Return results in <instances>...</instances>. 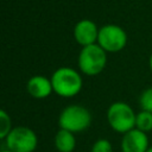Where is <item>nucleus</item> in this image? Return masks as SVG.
I'll return each instance as SVG.
<instances>
[{"instance_id":"f257e3e1","label":"nucleus","mask_w":152,"mask_h":152,"mask_svg":"<svg viewBox=\"0 0 152 152\" xmlns=\"http://www.w3.org/2000/svg\"><path fill=\"white\" fill-rule=\"evenodd\" d=\"M50 78L53 93L61 97H74L80 94L83 87V80L80 71L70 66L56 69Z\"/></svg>"},{"instance_id":"f03ea898","label":"nucleus","mask_w":152,"mask_h":152,"mask_svg":"<svg viewBox=\"0 0 152 152\" xmlns=\"http://www.w3.org/2000/svg\"><path fill=\"white\" fill-rule=\"evenodd\" d=\"M91 113L82 104H69L62 109L58 116V126L69 132L81 133L91 125Z\"/></svg>"},{"instance_id":"7ed1b4c3","label":"nucleus","mask_w":152,"mask_h":152,"mask_svg":"<svg viewBox=\"0 0 152 152\" xmlns=\"http://www.w3.org/2000/svg\"><path fill=\"white\" fill-rule=\"evenodd\" d=\"M77 65L86 76L100 75L107 65V52L97 43L83 46L77 57Z\"/></svg>"},{"instance_id":"20e7f679","label":"nucleus","mask_w":152,"mask_h":152,"mask_svg":"<svg viewBox=\"0 0 152 152\" xmlns=\"http://www.w3.org/2000/svg\"><path fill=\"white\" fill-rule=\"evenodd\" d=\"M106 116L109 127L116 133L125 134L131 129L135 128L137 113L128 103L124 101L113 102L108 107Z\"/></svg>"},{"instance_id":"39448f33","label":"nucleus","mask_w":152,"mask_h":152,"mask_svg":"<svg viewBox=\"0 0 152 152\" xmlns=\"http://www.w3.org/2000/svg\"><path fill=\"white\" fill-rule=\"evenodd\" d=\"M5 146L13 152H34L38 147V137L27 126H15L5 138Z\"/></svg>"},{"instance_id":"423d86ee","label":"nucleus","mask_w":152,"mask_h":152,"mask_svg":"<svg viewBox=\"0 0 152 152\" xmlns=\"http://www.w3.org/2000/svg\"><path fill=\"white\" fill-rule=\"evenodd\" d=\"M127 40L126 31L116 24H106L100 27L97 44L107 53L120 52L127 45Z\"/></svg>"},{"instance_id":"0eeeda50","label":"nucleus","mask_w":152,"mask_h":152,"mask_svg":"<svg viewBox=\"0 0 152 152\" xmlns=\"http://www.w3.org/2000/svg\"><path fill=\"white\" fill-rule=\"evenodd\" d=\"M99 31L100 27H97L95 21L90 19H81L75 24L72 36L76 43L83 48L97 43Z\"/></svg>"},{"instance_id":"6e6552de","label":"nucleus","mask_w":152,"mask_h":152,"mask_svg":"<svg viewBox=\"0 0 152 152\" xmlns=\"http://www.w3.org/2000/svg\"><path fill=\"white\" fill-rule=\"evenodd\" d=\"M150 147L147 133L133 128L129 132L122 134L120 148L121 152H147Z\"/></svg>"},{"instance_id":"1a4fd4ad","label":"nucleus","mask_w":152,"mask_h":152,"mask_svg":"<svg viewBox=\"0 0 152 152\" xmlns=\"http://www.w3.org/2000/svg\"><path fill=\"white\" fill-rule=\"evenodd\" d=\"M27 94L37 100H43L49 97L53 93L51 78H48L43 75H34L28 78L26 83Z\"/></svg>"},{"instance_id":"9d476101","label":"nucleus","mask_w":152,"mask_h":152,"mask_svg":"<svg viewBox=\"0 0 152 152\" xmlns=\"http://www.w3.org/2000/svg\"><path fill=\"white\" fill-rule=\"evenodd\" d=\"M55 148L58 152H74L76 148V138L72 132L59 128L53 138Z\"/></svg>"},{"instance_id":"9b49d317","label":"nucleus","mask_w":152,"mask_h":152,"mask_svg":"<svg viewBox=\"0 0 152 152\" xmlns=\"http://www.w3.org/2000/svg\"><path fill=\"white\" fill-rule=\"evenodd\" d=\"M135 128L145 133L151 132L152 131V113L146 112V110H140L139 113H137Z\"/></svg>"},{"instance_id":"f8f14e48","label":"nucleus","mask_w":152,"mask_h":152,"mask_svg":"<svg viewBox=\"0 0 152 152\" xmlns=\"http://www.w3.org/2000/svg\"><path fill=\"white\" fill-rule=\"evenodd\" d=\"M12 128L13 127H12V121H11L10 114L5 109H1L0 110V139L5 140V138L10 134Z\"/></svg>"},{"instance_id":"ddd939ff","label":"nucleus","mask_w":152,"mask_h":152,"mask_svg":"<svg viewBox=\"0 0 152 152\" xmlns=\"http://www.w3.org/2000/svg\"><path fill=\"white\" fill-rule=\"evenodd\" d=\"M139 106L141 110L152 113V87L146 88L139 96Z\"/></svg>"},{"instance_id":"4468645a","label":"nucleus","mask_w":152,"mask_h":152,"mask_svg":"<svg viewBox=\"0 0 152 152\" xmlns=\"http://www.w3.org/2000/svg\"><path fill=\"white\" fill-rule=\"evenodd\" d=\"M90 152H113V145L108 139L100 138L91 145Z\"/></svg>"},{"instance_id":"2eb2a0df","label":"nucleus","mask_w":152,"mask_h":152,"mask_svg":"<svg viewBox=\"0 0 152 152\" xmlns=\"http://www.w3.org/2000/svg\"><path fill=\"white\" fill-rule=\"evenodd\" d=\"M148 66H150V70L152 71V52H151L150 58H148Z\"/></svg>"},{"instance_id":"dca6fc26","label":"nucleus","mask_w":152,"mask_h":152,"mask_svg":"<svg viewBox=\"0 0 152 152\" xmlns=\"http://www.w3.org/2000/svg\"><path fill=\"white\" fill-rule=\"evenodd\" d=\"M0 152H13V151H11V150H8V148H6V147H5V148H2Z\"/></svg>"},{"instance_id":"f3484780","label":"nucleus","mask_w":152,"mask_h":152,"mask_svg":"<svg viewBox=\"0 0 152 152\" xmlns=\"http://www.w3.org/2000/svg\"><path fill=\"white\" fill-rule=\"evenodd\" d=\"M147 152H152V146H150V147H148V150H147Z\"/></svg>"}]
</instances>
